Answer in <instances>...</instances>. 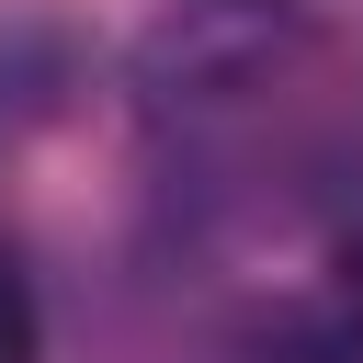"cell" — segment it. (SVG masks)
<instances>
[{
    "mask_svg": "<svg viewBox=\"0 0 363 363\" xmlns=\"http://www.w3.org/2000/svg\"><path fill=\"white\" fill-rule=\"evenodd\" d=\"M125 125L159 204L216 250L363 193V68L318 0H159L125 45Z\"/></svg>",
    "mask_w": 363,
    "mask_h": 363,
    "instance_id": "6da1fadb",
    "label": "cell"
},
{
    "mask_svg": "<svg viewBox=\"0 0 363 363\" xmlns=\"http://www.w3.org/2000/svg\"><path fill=\"white\" fill-rule=\"evenodd\" d=\"M45 352V318H34V284H23V261L0 250V363H34Z\"/></svg>",
    "mask_w": 363,
    "mask_h": 363,
    "instance_id": "7a4b0ae2",
    "label": "cell"
}]
</instances>
